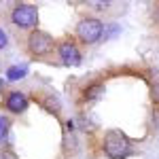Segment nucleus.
<instances>
[{
  "label": "nucleus",
  "instance_id": "f257e3e1",
  "mask_svg": "<svg viewBox=\"0 0 159 159\" xmlns=\"http://www.w3.org/2000/svg\"><path fill=\"white\" fill-rule=\"evenodd\" d=\"M106 34V25L98 15H85L81 17L74 25V36L79 38L83 45H96Z\"/></svg>",
  "mask_w": 159,
  "mask_h": 159
},
{
  "label": "nucleus",
  "instance_id": "f03ea898",
  "mask_svg": "<svg viewBox=\"0 0 159 159\" xmlns=\"http://www.w3.org/2000/svg\"><path fill=\"white\" fill-rule=\"evenodd\" d=\"M25 49L30 55H34V57H47L51 53H55L57 49V43H55V38L51 36L49 32H45V30H32L28 38H25Z\"/></svg>",
  "mask_w": 159,
  "mask_h": 159
},
{
  "label": "nucleus",
  "instance_id": "7ed1b4c3",
  "mask_svg": "<svg viewBox=\"0 0 159 159\" xmlns=\"http://www.w3.org/2000/svg\"><path fill=\"white\" fill-rule=\"evenodd\" d=\"M104 153L110 159H125L132 155V140L119 129H108L104 134Z\"/></svg>",
  "mask_w": 159,
  "mask_h": 159
},
{
  "label": "nucleus",
  "instance_id": "20e7f679",
  "mask_svg": "<svg viewBox=\"0 0 159 159\" xmlns=\"http://www.w3.org/2000/svg\"><path fill=\"white\" fill-rule=\"evenodd\" d=\"M11 24L17 25L19 30H36L38 25V9L34 4H15L11 11Z\"/></svg>",
  "mask_w": 159,
  "mask_h": 159
},
{
  "label": "nucleus",
  "instance_id": "39448f33",
  "mask_svg": "<svg viewBox=\"0 0 159 159\" xmlns=\"http://www.w3.org/2000/svg\"><path fill=\"white\" fill-rule=\"evenodd\" d=\"M55 55H57V60H60L64 66H68V68H76V66H81V61H83L81 47H79L74 40H70V38H64V40L57 43Z\"/></svg>",
  "mask_w": 159,
  "mask_h": 159
},
{
  "label": "nucleus",
  "instance_id": "423d86ee",
  "mask_svg": "<svg viewBox=\"0 0 159 159\" xmlns=\"http://www.w3.org/2000/svg\"><path fill=\"white\" fill-rule=\"evenodd\" d=\"M28 106H30V100L21 91H9L7 98H4V108L11 115H24L28 110Z\"/></svg>",
  "mask_w": 159,
  "mask_h": 159
},
{
  "label": "nucleus",
  "instance_id": "0eeeda50",
  "mask_svg": "<svg viewBox=\"0 0 159 159\" xmlns=\"http://www.w3.org/2000/svg\"><path fill=\"white\" fill-rule=\"evenodd\" d=\"M104 91H106V85H104L102 81L89 83V85L83 89V100H87V102H98V100L104 96Z\"/></svg>",
  "mask_w": 159,
  "mask_h": 159
},
{
  "label": "nucleus",
  "instance_id": "6e6552de",
  "mask_svg": "<svg viewBox=\"0 0 159 159\" xmlns=\"http://www.w3.org/2000/svg\"><path fill=\"white\" fill-rule=\"evenodd\" d=\"M4 76H7V81H11V83H17V81L25 79V76H28V64H13V66H9L7 72H4Z\"/></svg>",
  "mask_w": 159,
  "mask_h": 159
},
{
  "label": "nucleus",
  "instance_id": "1a4fd4ad",
  "mask_svg": "<svg viewBox=\"0 0 159 159\" xmlns=\"http://www.w3.org/2000/svg\"><path fill=\"white\" fill-rule=\"evenodd\" d=\"M9 134H11V119L0 115V144H4L9 140Z\"/></svg>",
  "mask_w": 159,
  "mask_h": 159
},
{
  "label": "nucleus",
  "instance_id": "9d476101",
  "mask_svg": "<svg viewBox=\"0 0 159 159\" xmlns=\"http://www.w3.org/2000/svg\"><path fill=\"white\" fill-rule=\"evenodd\" d=\"M43 104H45V108L51 110V112H60V108H61L60 98H57V96H53V93H47L45 100H43Z\"/></svg>",
  "mask_w": 159,
  "mask_h": 159
},
{
  "label": "nucleus",
  "instance_id": "9b49d317",
  "mask_svg": "<svg viewBox=\"0 0 159 159\" xmlns=\"http://www.w3.org/2000/svg\"><path fill=\"white\" fill-rule=\"evenodd\" d=\"M9 47V34L0 28V49H7Z\"/></svg>",
  "mask_w": 159,
  "mask_h": 159
},
{
  "label": "nucleus",
  "instance_id": "f8f14e48",
  "mask_svg": "<svg viewBox=\"0 0 159 159\" xmlns=\"http://www.w3.org/2000/svg\"><path fill=\"white\" fill-rule=\"evenodd\" d=\"M0 159H17V155L13 151H9V148H2L0 151Z\"/></svg>",
  "mask_w": 159,
  "mask_h": 159
},
{
  "label": "nucleus",
  "instance_id": "ddd939ff",
  "mask_svg": "<svg viewBox=\"0 0 159 159\" xmlns=\"http://www.w3.org/2000/svg\"><path fill=\"white\" fill-rule=\"evenodd\" d=\"M153 98L159 102V83H157V85H153Z\"/></svg>",
  "mask_w": 159,
  "mask_h": 159
},
{
  "label": "nucleus",
  "instance_id": "4468645a",
  "mask_svg": "<svg viewBox=\"0 0 159 159\" xmlns=\"http://www.w3.org/2000/svg\"><path fill=\"white\" fill-rule=\"evenodd\" d=\"M155 21H157V25H159V4H157V9H155Z\"/></svg>",
  "mask_w": 159,
  "mask_h": 159
}]
</instances>
